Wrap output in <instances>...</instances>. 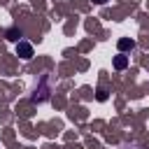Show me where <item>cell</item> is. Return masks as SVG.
<instances>
[{"label":"cell","instance_id":"cell-1","mask_svg":"<svg viewBox=\"0 0 149 149\" xmlns=\"http://www.w3.org/2000/svg\"><path fill=\"white\" fill-rule=\"evenodd\" d=\"M19 51L23 54V58H30V56H33V49H30L28 44H19Z\"/></svg>","mask_w":149,"mask_h":149},{"label":"cell","instance_id":"cell-2","mask_svg":"<svg viewBox=\"0 0 149 149\" xmlns=\"http://www.w3.org/2000/svg\"><path fill=\"white\" fill-rule=\"evenodd\" d=\"M119 47H121V49H133V47H135V42H133V40H121V42H119Z\"/></svg>","mask_w":149,"mask_h":149},{"label":"cell","instance_id":"cell-3","mask_svg":"<svg viewBox=\"0 0 149 149\" xmlns=\"http://www.w3.org/2000/svg\"><path fill=\"white\" fill-rule=\"evenodd\" d=\"M114 65H116V68H126V58H123V56H119V58L114 61Z\"/></svg>","mask_w":149,"mask_h":149},{"label":"cell","instance_id":"cell-4","mask_svg":"<svg viewBox=\"0 0 149 149\" xmlns=\"http://www.w3.org/2000/svg\"><path fill=\"white\" fill-rule=\"evenodd\" d=\"M98 2H105V0H98Z\"/></svg>","mask_w":149,"mask_h":149}]
</instances>
